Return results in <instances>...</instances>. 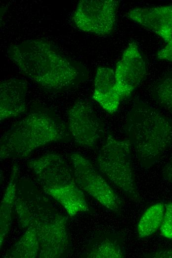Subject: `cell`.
I'll return each instance as SVG.
<instances>
[{
    "mask_svg": "<svg viewBox=\"0 0 172 258\" xmlns=\"http://www.w3.org/2000/svg\"><path fill=\"white\" fill-rule=\"evenodd\" d=\"M146 258H172V249H160L154 252L146 254Z\"/></svg>",
    "mask_w": 172,
    "mask_h": 258,
    "instance_id": "44dd1931",
    "label": "cell"
},
{
    "mask_svg": "<svg viewBox=\"0 0 172 258\" xmlns=\"http://www.w3.org/2000/svg\"><path fill=\"white\" fill-rule=\"evenodd\" d=\"M28 166L44 193L59 203L70 216L88 210L85 195L76 183L73 169L61 155L46 154L30 160Z\"/></svg>",
    "mask_w": 172,
    "mask_h": 258,
    "instance_id": "5b68a950",
    "label": "cell"
},
{
    "mask_svg": "<svg viewBox=\"0 0 172 258\" xmlns=\"http://www.w3.org/2000/svg\"><path fill=\"white\" fill-rule=\"evenodd\" d=\"M19 240L8 252L6 257L10 258H34L39 256V245L35 229L26 228Z\"/></svg>",
    "mask_w": 172,
    "mask_h": 258,
    "instance_id": "e0dca14e",
    "label": "cell"
},
{
    "mask_svg": "<svg viewBox=\"0 0 172 258\" xmlns=\"http://www.w3.org/2000/svg\"><path fill=\"white\" fill-rule=\"evenodd\" d=\"M125 130L144 169L157 163L172 145V121L142 101H135L128 112Z\"/></svg>",
    "mask_w": 172,
    "mask_h": 258,
    "instance_id": "3957f363",
    "label": "cell"
},
{
    "mask_svg": "<svg viewBox=\"0 0 172 258\" xmlns=\"http://www.w3.org/2000/svg\"><path fill=\"white\" fill-rule=\"evenodd\" d=\"M86 258H123L126 252L122 236L104 237L94 242L86 252Z\"/></svg>",
    "mask_w": 172,
    "mask_h": 258,
    "instance_id": "9a60e30c",
    "label": "cell"
},
{
    "mask_svg": "<svg viewBox=\"0 0 172 258\" xmlns=\"http://www.w3.org/2000/svg\"><path fill=\"white\" fill-rule=\"evenodd\" d=\"M19 168L13 165L9 181L0 202V248L8 233L11 222V214L16 195V182Z\"/></svg>",
    "mask_w": 172,
    "mask_h": 258,
    "instance_id": "5bb4252c",
    "label": "cell"
},
{
    "mask_svg": "<svg viewBox=\"0 0 172 258\" xmlns=\"http://www.w3.org/2000/svg\"><path fill=\"white\" fill-rule=\"evenodd\" d=\"M165 204L158 202L148 207L140 217L137 232L141 238L148 237L160 229L165 212Z\"/></svg>",
    "mask_w": 172,
    "mask_h": 258,
    "instance_id": "2e32d148",
    "label": "cell"
},
{
    "mask_svg": "<svg viewBox=\"0 0 172 258\" xmlns=\"http://www.w3.org/2000/svg\"><path fill=\"white\" fill-rule=\"evenodd\" d=\"M131 148L127 139L119 140L108 134L98 151L96 166L129 199L138 203L141 198L132 166Z\"/></svg>",
    "mask_w": 172,
    "mask_h": 258,
    "instance_id": "8992f818",
    "label": "cell"
},
{
    "mask_svg": "<svg viewBox=\"0 0 172 258\" xmlns=\"http://www.w3.org/2000/svg\"><path fill=\"white\" fill-rule=\"evenodd\" d=\"M74 176L79 187L113 213L119 215L123 201L91 162L79 152L70 156Z\"/></svg>",
    "mask_w": 172,
    "mask_h": 258,
    "instance_id": "52a82bcc",
    "label": "cell"
},
{
    "mask_svg": "<svg viewBox=\"0 0 172 258\" xmlns=\"http://www.w3.org/2000/svg\"><path fill=\"white\" fill-rule=\"evenodd\" d=\"M129 17L154 32L165 42L172 38V4L135 8L128 13Z\"/></svg>",
    "mask_w": 172,
    "mask_h": 258,
    "instance_id": "8fae6325",
    "label": "cell"
},
{
    "mask_svg": "<svg viewBox=\"0 0 172 258\" xmlns=\"http://www.w3.org/2000/svg\"><path fill=\"white\" fill-rule=\"evenodd\" d=\"M27 90V83L22 79L10 78L0 82V122L19 116L25 111Z\"/></svg>",
    "mask_w": 172,
    "mask_h": 258,
    "instance_id": "7c38bea8",
    "label": "cell"
},
{
    "mask_svg": "<svg viewBox=\"0 0 172 258\" xmlns=\"http://www.w3.org/2000/svg\"><path fill=\"white\" fill-rule=\"evenodd\" d=\"M114 72L116 88L122 100L132 94L146 75L145 63L135 43L129 44Z\"/></svg>",
    "mask_w": 172,
    "mask_h": 258,
    "instance_id": "30bf717a",
    "label": "cell"
},
{
    "mask_svg": "<svg viewBox=\"0 0 172 258\" xmlns=\"http://www.w3.org/2000/svg\"><path fill=\"white\" fill-rule=\"evenodd\" d=\"M152 94L159 104L172 114V72L166 73L156 82Z\"/></svg>",
    "mask_w": 172,
    "mask_h": 258,
    "instance_id": "ac0fdd59",
    "label": "cell"
},
{
    "mask_svg": "<svg viewBox=\"0 0 172 258\" xmlns=\"http://www.w3.org/2000/svg\"><path fill=\"white\" fill-rule=\"evenodd\" d=\"M92 98L109 114H114L118 110L122 99L116 88L113 69L106 67H98Z\"/></svg>",
    "mask_w": 172,
    "mask_h": 258,
    "instance_id": "4fadbf2b",
    "label": "cell"
},
{
    "mask_svg": "<svg viewBox=\"0 0 172 258\" xmlns=\"http://www.w3.org/2000/svg\"><path fill=\"white\" fill-rule=\"evenodd\" d=\"M165 209L161 225V234L164 237L172 240V202L165 204Z\"/></svg>",
    "mask_w": 172,
    "mask_h": 258,
    "instance_id": "d6986e66",
    "label": "cell"
},
{
    "mask_svg": "<svg viewBox=\"0 0 172 258\" xmlns=\"http://www.w3.org/2000/svg\"><path fill=\"white\" fill-rule=\"evenodd\" d=\"M162 175L165 181L172 184V155L164 166Z\"/></svg>",
    "mask_w": 172,
    "mask_h": 258,
    "instance_id": "7402d4cb",
    "label": "cell"
},
{
    "mask_svg": "<svg viewBox=\"0 0 172 258\" xmlns=\"http://www.w3.org/2000/svg\"><path fill=\"white\" fill-rule=\"evenodd\" d=\"M16 191L15 211L22 228H34L39 245V257H60L69 245L68 217L44 195L35 191Z\"/></svg>",
    "mask_w": 172,
    "mask_h": 258,
    "instance_id": "7a4b0ae2",
    "label": "cell"
},
{
    "mask_svg": "<svg viewBox=\"0 0 172 258\" xmlns=\"http://www.w3.org/2000/svg\"><path fill=\"white\" fill-rule=\"evenodd\" d=\"M158 59L172 62V38L157 53Z\"/></svg>",
    "mask_w": 172,
    "mask_h": 258,
    "instance_id": "ffe728a7",
    "label": "cell"
},
{
    "mask_svg": "<svg viewBox=\"0 0 172 258\" xmlns=\"http://www.w3.org/2000/svg\"><path fill=\"white\" fill-rule=\"evenodd\" d=\"M68 117L69 130L75 143L94 148L103 136L105 128L91 104L85 100L78 101L68 110Z\"/></svg>",
    "mask_w": 172,
    "mask_h": 258,
    "instance_id": "9c48e42d",
    "label": "cell"
},
{
    "mask_svg": "<svg viewBox=\"0 0 172 258\" xmlns=\"http://www.w3.org/2000/svg\"><path fill=\"white\" fill-rule=\"evenodd\" d=\"M120 2L115 0H82L72 16L81 30L100 36L110 34L114 28Z\"/></svg>",
    "mask_w": 172,
    "mask_h": 258,
    "instance_id": "ba28073f",
    "label": "cell"
},
{
    "mask_svg": "<svg viewBox=\"0 0 172 258\" xmlns=\"http://www.w3.org/2000/svg\"><path fill=\"white\" fill-rule=\"evenodd\" d=\"M7 54L22 74L49 91L71 88L87 76L83 64L66 57L44 40H28L12 45Z\"/></svg>",
    "mask_w": 172,
    "mask_h": 258,
    "instance_id": "6da1fadb",
    "label": "cell"
},
{
    "mask_svg": "<svg viewBox=\"0 0 172 258\" xmlns=\"http://www.w3.org/2000/svg\"><path fill=\"white\" fill-rule=\"evenodd\" d=\"M69 133L64 123L53 114L35 111L1 135L0 159L26 157L42 146L67 139Z\"/></svg>",
    "mask_w": 172,
    "mask_h": 258,
    "instance_id": "277c9868",
    "label": "cell"
}]
</instances>
